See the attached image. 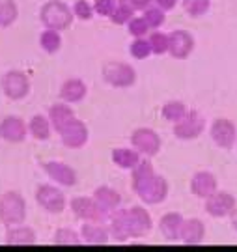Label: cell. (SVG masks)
Instances as JSON below:
<instances>
[{
	"mask_svg": "<svg viewBox=\"0 0 237 252\" xmlns=\"http://www.w3.org/2000/svg\"><path fill=\"white\" fill-rule=\"evenodd\" d=\"M131 187L148 206H159L168 198V181L148 159H140V162L131 170Z\"/></svg>",
	"mask_w": 237,
	"mask_h": 252,
	"instance_id": "1",
	"label": "cell"
},
{
	"mask_svg": "<svg viewBox=\"0 0 237 252\" xmlns=\"http://www.w3.org/2000/svg\"><path fill=\"white\" fill-rule=\"evenodd\" d=\"M73 9L64 0H49L39 9V21L43 23L45 28L51 30H67L73 23Z\"/></svg>",
	"mask_w": 237,
	"mask_h": 252,
	"instance_id": "2",
	"label": "cell"
},
{
	"mask_svg": "<svg viewBox=\"0 0 237 252\" xmlns=\"http://www.w3.org/2000/svg\"><path fill=\"white\" fill-rule=\"evenodd\" d=\"M27 219V200L19 190H8L0 196V222L4 226L23 224Z\"/></svg>",
	"mask_w": 237,
	"mask_h": 252,
	"instance_id": "3",
	"label": "cell"
},
{
	"mask_svg": "<svg viewBox=\"0 0 237 252\" xmlns=\"http://www.w3.org/2000/svg\"><path fill=\"white\" fill-rule=\"evenodd\" d=\"M103 81L107 82L112 88H131L135 86L137 82V71L135 67L127 62H119V60H110L103 65V71H101Z\"/></svg>",
	"mask_w": 237,
	"mask_h": 252,
	"instance_id": "4",
	"label": "cell"
},
{
	"mask_svg": "<svg viewBox=\"0 0 237 252\" xmlns=\"http://www.w3.org/2000/svg\"><path fill=\"white\" fill-rule=\"evenodd\" d=\"M206 118L202 114L200 110L196 108H189L187 114L174 124V135L178 140H194L206 131Z\"/></svg>",
	"mask_w": 237,
	"mask_h": 252,
	"instance_id": "5",
	"label": "cell"
},
{
	"mask_svg": "<svg viewBox=\"0 0 237 252\" xmlns=\"http://www.w3.org/2000/svg\"><path fill=\"white\" fill-rule=\"evenodd\" d=\"M0 88L8 99L19 101L25 99L30 92V79L25 71L21 69H9L2 75L0 79Z\"/></svg>",
	"mask_w": 237,
	"mask_h": 252,
	"instance_id": "6",
	"label": "cell"
},
{
	"mask_svg": "<svg viewBox=\"0 0 237 252\" xmlns=\"http://www.w3.org/2000/svg\"><path fill=\"white\" fill-rule=\"evenodd\" d=\"M69 207L73 215L82 222H105L109 219V213L93 200V196H75L69 202Z\"/></svg>",
	"mask_w": 237,
	"mask_h": 252,
	"instance_id": "7",
	"label": "cell"
},
{
	"mask_svg": "<svg viewBox=\"0 0 237 252\" xmlns=\"http://www.w3.org/2000/svg\"><path fill=\"white\" fill-rule=\"evenodd\" d=\"M36 202L43 211L51 213V215L62 213L67 206L64 192L55 185H49V183H43L36 189Z\"/></svg>",
	"mask_w": 237,
	"mask_h": 252,
	"instance_id": "8",
	"label": "cell"
},
{
	"mask_svg": "<svg viewBox=\"0 0 237 252\" xmlns=\"http://www.w3.org/2000/svg\"><path fill=\"white\" fill-rule=\"evenodd\" d=\"M131 146L137 150L140 155H146V157H155L157 153L161 152V136L157 135V131L149 129V127H137L131 136Z\"/></svg>",
	"mask_w": 237,
	"mask_h": 252,
	"instance_id": "9",
	"label": "cell"
},
{
	"mask_svg": "<svg viewBox=\"0 0 237 252\" xmlns=\"http://www.w3.org/2000/svg\"><path fill=\"white\" fill-rule=\"evenodd\" d=\"M237 207V200L236 196L230 192V190H215L211 196L206 198V204H204V209L206 213L213 219H226V217L232 215V211Z\"/></svg>",
	"mask_w": 237,
	"mask_h": 252,
	"instance_id": "10",
	"label": "cell"
},
{
	"mask_svg": "<svg viewBox=\"0 0 237 252\" xmlns=\"http://www.w3.org/2000/svg\"><path fill=\"white\" fill-rule=\"evenodd\" d=\"M211 140L220 150H232L237 142V127L230 118H215L209 127Z\"/></svg>",
	"mask_w": 237,
	"mask_h": 252,
	"instance_id": "11",
	"label": "cell"
},
{
	"mask_svg": "<svg viewBox=\"0 0 237 252\" xmlns=\"http://www.w3.org/2000/svg\"><path fill=\"white\" fill-rule=\"evenodd\" d=\"M194 36L187 30H172L168 34V54L176 60H185L189 58L194 51Z\"/></svg>",
	"mask_w": 237,
	"mask_h": 252,
	"instance_id": "12",
	"label": "cell"
},
{
	"mask_svg": "<svg viewBox=\"0 0 237 252\" xmlns=\"http://www.w3.org/2000/svg\"><path fill=\"white\" fill-rule=\"evenodd\" d=\"M41 168L51 180L62 185V187H75L79 183V176L75 168H71L67 162L64 161H45L41 162Z\"/></svg>",
	"mask_w": 237,
	"mask_h": 252,
	"instance_id": "13",
	"label": "cell"
},
{
	"mask_svg": "<svg viewBox=\"0 0 237 252\" xmlns=\"http://www.w3.org/2000/svg\"><path fill=\"white\" fill-rule=\"evenodd\" d=\"M60 138H62V144L65 148H71V150H79V148H84L88 144V138H90V131H88V126L75 118L69 126H65L62 131H60Z\"/></svg>",
	"mask_w": 237,
	"mask_h": 252,
	"instance_id": "14",
	"label": "cell"
},
{
	"mask_svg": "<svg viewBox=\"0 0 237 252\" xmlns=\"http://www.w3.org/2000/svg\"><path fill=\"white\" fill-rule=\"evenodd\" d=\"M107 222H109L110 239H114L116 243H125L129 239H133L127 219V209H123V207L114 209L109 215V219H107Z\"/></svg>",
	"mask_w": 237,
	"mask_h": 252,
	"instance_id": "15",
	"label": "cell"
},
{
	"mask_svg": "<svg viewBox=\"0 0 237 252\" xmlns=\"http://www.w3.org/2000/svg\"><path fill=\"white\" fill-rule=\"evenodd\" d=\"M28 135V124L21 116H6L0 122V138L11 142V144H19L23 142Z\"/></svg>",
	"mask_w": 237,
	"mask_h": 252,
	"instance_id": "16",
	"label": "cell"
},
{
	"mask_svg": "<svg viewBox=\"0 0 237 252\" xmlns=\"http://www.w3.org/2000/svg\"><path fill=\"white\" fill-rule=\"evenodd\" d=\"M127 219H129V226H131V235H133V239L146 237V235L151 232V228H153L151 215H149L148 209H144L142 206L127 207Z\"/></svg>",
	"mask_w": 237,
	"mask_h": 252,
	"instance_id": "17",
	"label": "cell"
},
{
	"mask_svg": "<svg viewBox=\"0 0 237 252\" xmlns=\"http://www.w3.org/2000/svg\"><path fill=\"white\" fill-rule=\"evenodd\" d=\"M217 189H219V180H217V176L213 172L209 170L194 172V176L191 178V192L196 198L206 200Z\"/></svg>",
	"mask_w": 237,
	"mask_h": 252,
	"instance_id": "18",
	"label": "cell"
},
{
	"mask_svg": "<svg viewBox=\"0 0 237 252\" xmlns=\"http://www.w3.org/2000/svg\"><path fill=\"white\" fill-rule=\"evenodd\" d=\"M206 239V224L202 219H185L181 226L179 241L187 247H198Z\"/></svg>",
	"mask_w": 237,
	"mask_h": 252,
	"instance_id": "19",
	"label": "cell"
},
{
	"mask_svg": "<svg viewBox=\"0 0 237 252\" xmlns=\"http://www.w3.org/2000/svg\"><path fill=\"white\" fill-rule=\"evenodd\" d=\"M79 234H81L82 243L90 245V247H101L110 241L109 228H105L103 222H86L82 224Z\"/></svg>",
	"mask_w": 237,
	"mask_h": 252,
	"instance_id": "20",
	"label": "cell"
},
{
	"mask_svg": "<svg viewBox=\"0 0 237 252\" xmlns=\"http://www.w3.org/2000/svg\"><path fill=\"white\" fill-rule=\"evenodd\" d=\"M37 235L36 232L25 224L17 226H9L6 235H4V243L9 247H30V245H36Z\"/></svg>",
	"mask_w": 237,
	"mask_h": 252,
	"instance_id": "21",
	"label": "cell"
},
{
	"mask_svg": "<svg viewBox=\"0 0 237 252\" xmlns=\"http://www.w3.org/2000/svg\"><path fill=\"white\" fill-rule=\"evenodd\" d=\"M86 94H88V86L79 77L65 79L60 86V99L64 103H79L86 97Z\"/></svg>",
	"mask_w": 237,
	"mask_h": 252,
	"instance_id": "22",
	"label": "cell"
},
{
	"mask_svg": "<svg viewBox=\"0 0 237 252\" xmlns=\"http://www.w3.org/2000/svg\"><path fill=\"white\" fill-rule=\"evenodd\" d=\"M47 116H49V122H51V126H53L56 133H60L65 126H69L77 118L75 116V110L67 103H55V105H51Z\"/></svg>",
	"mask_w": 237,
	"mask_h": 252,
	"instance_id": "23",
	"label": "cell"
},
{
	"mask_svg": "<svg viewBox=\"0 0 237 252\" xmlns=\"http://www.w3.org/2000/svg\"><path fill=\"white\" fill-rule=\"evenodd\" d=\"M185 217L176 213V211H170L166 215L161 217L159 220V230L166 241H179V234H181V226Z\"/></svg>",
	"mask_w": 237,
	"mask_h": 252,
	"instance_id": "24",
	"label": "cell"
},
{
	"mask_svg": "<svg viewBox=\"0 0 237 252\" xmlns=\"http://www.w3.org/2000/svg\"><path fill=\"white\" fill-rule=\"evenodd\" d=\"M93 200L101 206V209H105L107 213H112L114 209L121 207V194L114 187L109 185H99L97 189L93 190Z\"/></svg>",
	"mask_w": 237,
	"mask_h": 252,
	"instance_id": "25",
	"label": "cell"
},
{
	"mask_svg": "<svg viewBox=\"0 0 237 252\" xmlns=\"http://www.w3.org/2000/svg\"><path fill=\"white\" fill-rule=\"evenodd\" d=\"M110 157H112V162L123 170H133L140 162V153L135 148H114Z\"/></svg>",
	"mask_w": 237,
	"mask_h": 252,
	"instance_id": "26",
	"label": "cell"
},
{
	"mask_svg": "<svg viewBox=\"0 0 237 252\" xmlns=\"http://www.w3.org/2000/svg\"><path fill=\"white\" fill-rule=\"evenodd\" d=\"M51 122H49V116L45 114H34L28 122V133L34 136L36 140H47L51 136Z\"/></svg>",
	"mask_w": 237,
	"mask_h": 252,
	"instance_id": "27",
	"label": "cell"
},
{
	"mask_svg": "<svg viewBox=\"0 0 237 252\" xmlns=\"http://www.w3.org/2000/svg\"><path fill=\"white\" fill-rule=\"evenodd\" d=\"M39 47L49 54H55L60 51L62 47V36L58 30H51V28H45L41 34H39Z\"/></svg>",
	"mask_w": 237,
	"mask_h": 252,
	"instance_id": "28",
	"label": "cell"
},
{
	"mask_svg": "<svg viewBox=\"0 0 237 252\" xmlns=\"http://www.w3.org/2000/svg\"><path fill=\"white\" fill-rule=\"evenodd\" d=\"M187 105L183 103V101L179 99H170L166 101L163 105V108H161V114L164 116V120H168V122H172V124H176V122H179L185 114H187Z\"/></svg>",
	"mask_w": 237,
	"mask_h": 252,
	"instance_id": "29",
	"label": "cell"
},
{
	"mask_svg": "<svg viewBox=\"0 0 237 252\" xmlns=\"http://www.w3.org/2000/svg\"><path fill=\"white\" fill-rule=\"evenodd\" d=\"M53 243L60 245V247H79L82 245V239L81 234L71 228H58L53 235Z\"/></svg>",
	"mask_w": 237,
	"mask_h": 252,
	"instance_id": "30",
	"label": "cell"
},
{
	"mask_svg": "<svg viewBox=\"0 0 237 252\" xmlns=\"http://www.w3.org/2000/svg\"><path fill=\"white\" fill-rule=\"evenodd\" d=\"M19 17V8L15 0H0V28L11 27Z\"/></svg>",
	"mask_w": 237,
	"mask_h": 252,
	"instance_id": "31",
	"label": "cell"
},
{
	"mask_svg": "<svg viewBox=\"0 0 237 252\" xmlns=\"http://www.w3.org/2000/svg\"><path fill=\"white\" fill-rule=\"evenodd\" d=\"M181 6L189 17H202L211 8V0H181Z\"/></svg>",
	"mask_w": 237,
	"mask_h": 252,
	"instance_id": "32",
	"label": "cell"
},
{
	"mask_svg": "<svg viewBox=\"0 0 237 252\" xmlns=\"http://www.w3.org/2000/svg\"><path fill=\"white\" fill-rule=\"evenodd\" d=\"M133 17H135V9L131 8V4L129 2H118L109 19L114 25H127Z\"/></svg>",
	"mask_w": 237,
	"mask_h": 252,
	"instance_id": "33",
	"label": "cell"
},
{
	"mask_svg": "<svg viewBox=\"0 0 237 252\" xmlns=\"http://www.w3.org/2000/svg\"><path fill=\"white\" fill-rule=\"evenodd\" d=\"M166 11H163L161 8H157V6H149L142 11V17L144 21L148 23V27L149 30H157V28H161L164 25V21H166V15H164Z\"/></svg>",
	"mask_w": 237,
	"mask_h": 252,
	"instance_id": "34",
	"label": "cell"
},
{
	"mask_svg": "<svg viewBox=\"0 0 237 252\" xmlns=\"http://www.w3.org/2000/svg\"><path fill=\"white\" fill-rule=\"evenodd\" d=\"M148 43L151 47V54L168 53V34H164L161 30H153L148 37Z\"/></svg>",
	"mask_w": 237,
	"mask_h": 252,
	"instance_id": "35",
	"label": "cell"
},
{
	"mask_svg": "<svg viewBox=\"0 0 237 252\" xmlns=\"http://www.w3.org/2000/svg\"><path fill=\"white\" fill-rule=\"evenodd\" d=\"M129 54H131L133 58H137V60L148 58V56L151 54V47L148 43V39H144V37H135L133 43L129 45Z\"/></svg>",
	"mask_w": 237,
	"mask_h": 252,
	"instance_id": "36",
	"label": "cell"
},
{
	"mask_svg": "<svg viewBox=\"0 0 237 252\" xmlns=\"http://www.w3.org/2000/svg\"><path fill=\"white\" fill-rule=\"evenodd\" d=\"M73 15L77 19H81V21H90L93 17V6H91L88 0H77L73 4Z\"/></svg>",
	"mask_w": 237,
	"mask_h": 252,
	"instance_id": "37",
	"label": "cell"
},
{
	"mask_svg": "<svg viewBox=\"0 0 237 252\" xmlns=\"http://www.w3.org/2000/svg\"><path fill=\"white\" fill-rule=\"evenodd\" d=\"M127 32L133 37H144L149 32V27L144 21V17H133L127 23Z\"/></svg>",
	"mask_w": 237,
	"mask_h": 252,
	"instance_id": "38",
	"label": "cell"
},
{
	"mask_svg": "<svg viewBox=\"0 0 237 252\" xmlns=\"http://www.w3.org/2000/svg\"><path fill=\"white\" fill-rule=\"evenodd\" d=\"M116 0H95L91 6H93V11L101 15V17H110V13L116 8Z\"/></svg>",
	"mask_w": 237,
	"mask_h": 252,
	"instance_id": "39",
	"label": "cell"
},
{
	"mask_svg": "<svg viewBox=\"0 0 237 252\" xmlns=\"http://www.w3.org/2000/svg\"><path fill=\"white\" fill-rule=\"evenodd\" d=\"M127 2L135 11H144V9L153 4V0H127Z\"/></svg>",
	"mask_w": 237,
	"mask_h": 252,
	"instance_id": "40",
	"label": "cell"
},
{
	"mask_svg": "<svg viewBox=\"0 0 237 252\" xmlns=\"http://www.w3.org/2000/svg\"><path fill=\"white\" fill-rule=\"evenodd\" d=\"M153 4H155L157 8L163 9V11H170V9L176 8L178 0H153Z\"/></svg>",
	"mask_w": 237,
	"mask_h": 252,
	"instance_id": "41",
	"label": "cell"
},
{
	"mask_svg": "<svg viewBox=\"0 0 237 252\" xmlns=\"http://www.w3.org/2000/svg\"><path fill=\"white\" fill-rule=\"evenodd\" d=\"M230 224L234 228V232H237V207L232 211V215H230Z\"/></svg>",
	"mask_w": 237,
	"mask_h": 252,
	"instance_id": "42",
	"label": "cell"
},
{
	"mask_svg": "<svg viewBox=\"0 0 237 252\" xmlns=\"http://www.w3.org/2000/svg\"><path fill=\"white\" fill-rule=\"evenodd\" d=\"M116 2H127V0H116Z\"/></svg>",
	"mask_w": 237,
	"mask_h": 252,
	"instance_id": "43",
	"label": "cell"
},
{
	"mask_svg": "<svg viewBox=\"0 0 237 252\" xmlns=\"http://www.w3.org/2000/svg\"><path fill=\"white\" fill-rule=\"evenodd\" d=\"M236 146H237V142H236Z\"/></svg>",
	"mask_w": 237,
	"mask_h": 252,
	"instance_id": "44",
	"label": "cell"
}]
</instances>
